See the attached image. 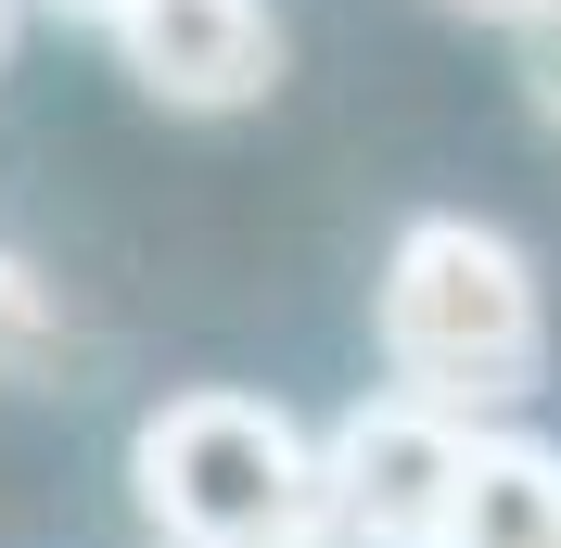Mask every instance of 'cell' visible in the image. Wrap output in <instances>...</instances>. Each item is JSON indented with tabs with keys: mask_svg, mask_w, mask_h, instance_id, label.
<instances>
[{
	"mask_svg": "<svg viewBox=\"0 0 561 548\" xmlns=\"http://www.w3.org/2000/svg\"><path fill=\"white\" fill-rule=\"evenodd\" d=\"M370 332H383L396 396L472 421V434H497L549 383V294H536L524 242L485 217H409L370 281Z\"/></svg>",
	"mask_w": 561,
	"mask_h": 548,
	"instance_id": "obj_1",
	"label": "cell"
},
{
	"mask_svg": "<svg viewBox=\"0 0 561 548\" xmlns=\"http://www.w3.org/2000/svg\"><path fill=\"white\" fill-rule=\"evenodd\" d=\"M128 498L153 548H332V446L268 396L192 383L128 434Z\"/></svg>",
	"mask_w": 561,
	"mask_h": 548,
	"instance_id": "obj_2",
	"label": "cell"
},
{
	"mask_svg": "<svg viewBox=\"0 0 561 548\" xmlns=\"http://www.w3.org/2000/svg\"><path fill=\"white\" fill-rule=\"evenodd\" d=\"M319 446H332V523H345V548H447L485 434L447 421V409H421V396H370Z\"/></svg>",
	"mask_w": 561,
	"mask_h": 548,
	"instance_id": "obj_3",
	"label": "cell"
},
{
	"mask_svg": "<svg viewBox=\"0 0 561 548\" xmlns=\"http://www.w3.org/2000/svg\"><path fill=\"white\" fill-rule=\"evenodd\" d=\"M115 65L167 115H243L280 90V13L268 0H140L115 26Z\"/></svg>",
	"mask_w": 561,
	"mask_h": 548,
	"instance_id": "obj_4",
	"label": "cell"
},
{
	"mask_svg": "<svg viewBox=\"0 0 561 548\" xmlns=\"http://www.w3.org/2000/svg\"><path fill=\"white\" fill-rule=\"evenodd\" d=\"M447 548H561V446L549 434H485Z\"/></svg>",
	"mask_w": 561,
	"mask_h": 548,
	"instance_id": "obj_5",
	"label": "cell"
},
{
	"mask_svg": "<svg viewBox=\"0 0 561 548\" xmlns=\"http://www.w3.org/2000/svg\"><path fill=\"white\" fill-rule=\"evenodd\" d=\"M77 357H90V319L65 307V281L0 242V383L13 396H51V383H77Z\"/></svg>",
	"mask_w": 561,
	"mask_h": 548,
	"instance_id": "obj_6",
	"label": "cell"
},
{
	"mask_svg": "<svg viewBox=\"0 0 561 548\" xmlns=\"http://www.w3.org/2000/svg\"><path fill=\"white\" fill-rule=\"evenodd\" d=\"M524 103L561 128V26H536V38H524Z\"/></svg>",
	"mask_w": 561,
	"mask_h": 548,
	"instance_id": "obj_7",
	"label": "cell"
},
{
	"mask_svg": "<svg viewBox=\"0 0 561 548\" xmlns=\"http://www.w3.org/2000/svg\"><path fill=\"white\" fill-rule=\"evenodd\" d=\"M447 13H472V26H511V38L561 26V0H447Z\"/></svg>",
	"mask_w": 561,
	"mask_h": 548,
	"instance_id": "obj_8",
	"label": "cell"
},
{
	"mask_svg": "<svg viewBox=\"0 0 561 548\" xmlns=\"http://www.w3.org/2000/svg\"><path fill=\"white\" fill-rule=\"evenodd\" d=\"M51 13H77V26H103V38H115V26L140 13V0H51Z\"/></svg>",
	"mask_w": 561,
	"mask_h": 548,
	"instance_id": "obj_9",
	"label": "cell"
},
{
	"mask_svg": "<svg viewBox=\"0 0 561 548\" xmlns=\"http://www.w3.org/2000/svg\"><path fill=\"white\" fill-rule=\"evenodd\" d=\"M13 38H26V0H0V65H13Z\"/></svg>",
	"mask_w": 561,
	"mask_h": 548,
	"instance_id": "obj_10",
	"label": "cell"
}]
</instances>
